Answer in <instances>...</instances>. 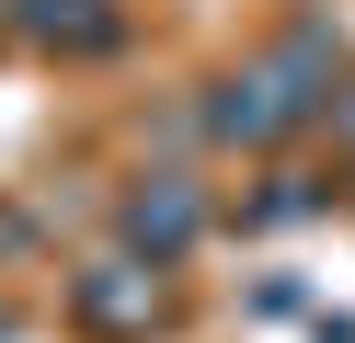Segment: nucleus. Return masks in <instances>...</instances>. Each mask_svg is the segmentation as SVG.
<instances>
[{
  "label": "nucleus",
  "instance_id": "nucleus-4",
  "mask_svg": "<svg viewBox=\"0 0 355 343\" xmlns=\"http://www.w3.org/2000/svg\"><path fill=\"white\" fill-rule=\"evenodd\" d=\"M344 126H355V103H344Z\"/></svg>",
  "mask_w": 355,
  "mask_h": 343
},
{
  "label": "nucleus",
  "instance_id": "nucleus-3",
  "mask_svg": "<svg viewBox=\"0 0 355 343\" xmlns=\"http://www.w3.org/2000/svg\"><path fill=\"white\" fill-rule=\"evenodd\" d=\"M80 320H92V332H149V320H161V286H149L138 263H103V274H80Z\"/></svg>",
  "mask_w": 355,
  "mask_h": 343
},
{
  "label": "nucleus",
  "instance_id": "nucleus-2",
  "mask_svg": "<svg viewBox=\"0 0 355 343\" xmlns=\"http://www.w3.org/2000/svg\"><path fill=\"white\" fill-rule=\"evenodd\" d=\"M195 229H207V206H195V183H172V172H161L149 195H126V240H138L149 263H161V252H184Z\"/></svg>",
  "mask_w": 355,
  "mask_h": 343
},
{
  "label": "nucleus",
  "instance_id": "nucleus-1",
  "mask_svg": "<svg viewBox=\"0 0 355 343\" xmlns=\"http://www.w3.org/2000/svg\"><path fill=\"white\" fill-rule=\"evenodd\" d=\"M298 114H309V103H298V80L263 58V69H241V80H218L207 126H218V137H275V126H298Z\"/></svg>",
  "mask_w": 355,
  "mask_h": 343
}]
</instances>
